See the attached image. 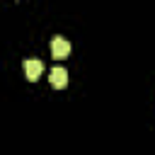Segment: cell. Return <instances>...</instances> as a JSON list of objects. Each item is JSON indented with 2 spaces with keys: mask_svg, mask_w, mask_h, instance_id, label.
Here are the masks:
<instances>
[{
  "mask_svg": "<svg viewBox=\"0 0 155 155\" xmlns=\"http://www.w3.org/2000/svg\"><path fill=\"white\" fill-rule=\"evenodd\" d=\"M51 85L53 87H65V82H68V70L65 68H61V65H56L53 70H51Z\"/></svg>",
  "mask_w": 155,
  "mask_h": 155,
  "instance_id": "obj_3",
  "label": "cell"
},
{
  "mask_svg": "<svg viewBox=\"0 0 155 155\" xmlns=\"http://www.w3.org/2000/svg\"><path fill=\"white\" fill-rule=\"evenodd\" d=\"M51 53H53V58H65L70 53V44L63 36H53L51 39Z\"/></svg>",
  "mask_w": 155,
  "mask_h": 155,
  "instance_id": "obj_2",
  "label": "cell"
},
{
  "mask_svg": "<svg viewBox=\"0 0 155 155\" xmlns=\"http://www.w3.org/2000/svg\"><path fill=\"white\" fill-rule=\"evenodd\" d=\"M44 73V65H41V61L39 58H27L24 61V75H27V80H39V75Z\"/></svg>",
  "mask_w": 155,
  "mask_h": 155,
  "instance_id": "obj_1",
  "label": "cell"
}]
</instances>
